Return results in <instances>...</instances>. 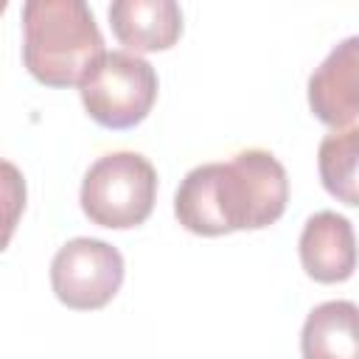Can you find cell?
Here are the masks:
<instances>
[{
  "instance_id": "6da1fadb",
  "label": "cell",
  "mask_w": 359,
  "mask_h": 359,
  "mask_svg": "<svg viewBox=\"0 0 359 359\" xmlns=\"http://www.w3.org/2000/svg\"><path fill=\"white\" fill-rule=\"evenodd\" d=\"M289 202L286 168L264 149H244L230 163H205L185 174L174 194L180 224L196 236L261 230Z\"/></svg>"
},
{
  "instance_id": "7a4b0ae2",
  "label": "cell",
  "mask_w": 359,
  "mask_h": 359,
  "mask_svg": "<svg viewBox=\"0 0 359 359\" xmlns=\"http://www.w3.org/2000/svg\"><path fill=\"white\" fill-rule=\"evenodd\" d=\"M104 53V36L87 3L28 0L22 6V62L39 84H81Z\"/></svg>"
},
{
  "instance_id": "3957f363",
  "label": "cell",
  "mask_w": 359,
  "mask_h": 359,
  "mask_svg": "<svg viewBox=\"0 0 359 359\" xmlns=\"http://www.w3.org/2000/svg\"><path fill=\"white\" fill-rule=\"evenodd\" d=\"M157 196V171L137 151H112L98 157L81 182L84 216L109 230L137 227L151 216Z\"/></svg>"
},
{
  "instance_id": "277c9868",
  "label": "cell",
  "mask_w": 359,
  "mask_h": 359,
  "mask_svg": "<svg viewBox=\"0 0 359 359\" xmlns=\"http://www.w3.org/2000/svg\"><path fill=\"white\" fill-rule=\"evenodd\" d=\"M87 115L107 129H132L154 107L157 73L129 50H107L79 84Z\"/></svg>"
},
{
  "instance_id": "5b68a950",
  "label": "cell",
  "mask_w": 359,
  "mask_h": 359,
  "mask_svg": "<svg viewBox=\"0 0 359 359\" xmlns=\"http://www.w3.org/2000/svg\"><path fill=\"white\" fill-rule=\"evenodd\" d=\"M123 283L121 252L101 238H70L50 261L53 294L76 311L104 309Z\"/></svg>"
},
{
  "instance_id": "8992f818",
  "label": "cell",
  "mask_w": 359,
  "mask_h": 359,
  "mask_svg": "<svg viewBox=\"0 0 359 359\" xmlns=\"http://www.w3.org/2000/svg\"><path fill=\"white\" fill-rule=\"evenodd\" d=\"M297 250L306 275L317 283L348 280L359 261L353 224L334 210H320L306 219Z\"/></svg>"
},
{
  "instance_id": "52a82bcc",
  "label": "cell",
  "mask_w": 359,
  "mask_h": 359,
  "mask_svg": "<svg viewBox=\"0 0 359 359\" xmlns=\"http://www.w3.org/2000/svg\"><path fill=\"white\" fill-rule=\"evenodd\" d=\"M309 107L334 129L359 115V36L342 39L309 76Z\"/></svg>"
},
{
  "instance_id": "ba28073f",
  "label": "cell",
  "mask_w": 359,
  "mask_h": 359,
  "mask_svg": "<svg viewBox=\"0 0 359 359\" xmlns=\"http://www.w3.org/2000/svg\"><path fill=\"white\" fill-rule=\"evenodd\" d=\"M109 25L129 53L165 50L182 34V8L174 0H115Z\"/></svg>"
},
{
  "instance_id": "9c48e42d",
  "label": "cell",
  "mask_w": 359,
  "mask_h": 359,
  "mask_svg": "<svg viewBox=\"0 0 359 359\" xmlns=\"http://www.w3.org/2000/svg\"><path fill=\"white\" fill-rule=\"evenodd\" d=\"M303 359H359V306L328 300L311 309L300 334Z\"/></svg>"
},
{
  "instance_id": "30bf717a",
  "label": "cell",
  "mask_w": 359,
  "mask_h": 359,
  "mask_svg": "<svg viewBox=\"0 0 359 359\" xmlns=\"http://www.w3.org/2000/svg\"><path fill=\"white\" fill-rule=\"evenodd\" d=\"M323 188L342 205L359 208V123L334 129L317 151Z\"/></svg>"
}]
</instances>
